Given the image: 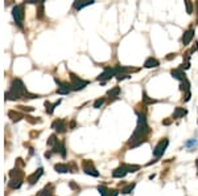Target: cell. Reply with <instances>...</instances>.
<instances>
[{
  "mask_svg": "<svg viewBox=\"0 0 198 196\" xmlns=\"http://www.w3.org/2000/svg\"><path fill=\"white\" fill-rule=\"evenodd\" d=\"M136 114H138V126H136L134 134L131 135L130 138V142H128V146L130 147H138L145 142L147 139V135L149 133V126L147 123V118H145V114L140 113V111H136Z\"/></svg>",
  "mask_w": 198,
  "mask_h": 196,
  "instance_id": "cell-1",
  "label": "cell"
},
{
  "mask_svg": "<svg viewBox=\"0 0 198 196\" xmlns=\"http://www.w3.org/2000/svg\"><path fill=\"white\" fill-rule=\"evenodd\" d=\"M25 93H26V86L24 85V82L21 81L20 78H16L12 81L11 89L6 93V101H8V100L16 101V100H19L20 97L25 96Z\"/></svg>",
  "mask_w": 198,
  "mask_h": 196,
  "instance_id": "cell-2",
  "label": "cell"
},
{
  "mask_svg": "<svg viewBox=\"0 0 198 196\" xmlns=\"http://www.w3.org/2000/svg\"><path fill=\"white\" fill-rule=\"evenodd\" d=\"M70 78H72V89L74 92H78V90H82L83 88H86L87 85L90 84V81L87 80H82L79 78L77 74L74 73H70Z\"/></svg>",
  "mask_w": 198,
  "mask_h": 196,
  "instance_id": "cell-3",
  "label": "cell"
},
{
  "mask_svg": "<svg viewBox=\"0 0 198 196\" xmlns=\"http://www.w3.org/2000/svg\"><path fill=\"white\" fill-rule=\"evenodd\" d=\"M12 16L15 19L16 24L19 27H23V19H24V4H19L12 8Z\"/></svg>",
  "mask_w": 198,
  "mask_h": 196,
  "instance_id": "cell-4",
  "label": "cell"
},
{
  "mask_svg": "<svg viewBox=\"0 0 198 196\" xmlns=\"http://www.w3.org/2000/svg\"><path fill=\"white\" fill-rule=\"evenodd\" d=\"M168 145H169V139H168V138H164V139H161L156 145L155 149H153V157L157 158V159L161 158L162 155H164V153H165V150H166V147H168Z\"/></svg>",
  "mask_w": 198,
  "mask_h": 196,
  "instance_id": "cell-5",
  "label": "cell"
},
{
  "mask_svg": "<svg viewBox=\"0 0 198 196\" xmlns=\"http://www.w3.org/2000/svg\"><path fill=\"white\" fill-rule=\"evenodd\" d=\"M82 167H83V171H85L87 175H91V176H95V178L99 176V172L96 171V168L94 167V163H92L91 160H83Z\"/></svg>",
  "mask_w": 198,
  "mask_h": 196,
  "instance_id": "cell-6",
  "label": "cell"
},
{
  "mask_svg": "<svg viewBox=\"0 0 198 196\" xmlns=\"http://www.w3.org/2000/svg\"><path fill=\"white\" fill-rule=\"evenodd\" d=\"M114 76H116V72H115V68H106L104 72L98 76V81L100 84H106V81H108V80H111Z\"/></svg>",
  "mask_w": 198,
  "mask_h": 196,
  "instance_id": "cell-7",
  "label": "cell"
},
{
  "mask_svg": "<svg viewBox=\"0 0 198 196\" xmlns=\"http://www.w3.org/2000/svg\"><path fill=\"white\" fill-rule=\"evenodd\" d=\"M54 81L57 82V85H58V89H57V93L58 94H62V96H65V94H69L70 92L73 90L72 89V84H68V82H61V81H58V80H54Z\"/></svg>",
  "mask_w": 198,
  "mask_h": 196,
  "instance_id": "cell-8",
  "label": "cell"
},
{
  "mask_svg": "<svg viewBox=\"0 0 198 196\" xmlns=\"http://www.w3.org/2000/svg\"><path fill=\"white\" fill-rule=\"evenodd\" d=\"M52 129H54V130L58 133H65L68 130V126H66V122L64 119H56V121L52 123Z\"/></svg>",
  "mask_w": 198,
  "mask_h": 196,
  "instance_id": "cell-9",
  "label": "cell"
},
{
  "mask_svg": "<svg viewBox=\"0 0 198 196\" xmlns=\"http://www.w3.org/2000/svg\"><path fill=\"white\" fill-rule=\"evenodd\" d=\"M42 174H44V168L40 167L38 170H36V171L32 174V175H29L28 178H26V180H28L29 184H34V183H37V180L42 176Z\"/></svg>",
  "mask_w": 198,
  "mask_h": 196,
  "instance_id": "cell-10",
  "label": "cell"
},
{
  "mask_svg": "<svg viewBox=\"0 0 198 196\" xmlns=\"http://www.w3.org/2000/svg\"><path fill=\"white\" fill-rule=\"evenodd\" d=\"M193 37H194V29L190 28V29L185 31V33H184V36H182V44H184L185 47L189 45V44H190V41L193 40Z\"/></svg>",
  "mask_w": 198,
  "mask_h": 196,
  "instance_id": "cell-11",
  "label": "cell"
},
{
  "mask_svg": "<svg viewBox=\"0 0 198 196\" xmlns=\"http://www.w3.org/2000/svg\"><path fill=\"white\" fill-rule=\"evenodd\" d=\"M170 74H172V77L173 78H176V80H178V81H185L186 80V76H185V72L184 70H181V69H173L170 72Z\"/></svg>",
  "mask_w": 198,
  "mask_h": 196,
  "instance_id": "cell-12",
  "label": "cell"
},
{
  "mask_svg": "<svg viewBox=\"0 0 198 196\" xmlns=\"http://www.w3.org/2000/svg\"><path fill=\"white\" fill-rule=\"evenodd\" d=\"M91 4H94V2H92V0H83V2H74V4H73V8H74V10H77V11H81L82 8L89 7V6H91Z\"/></svg>",
  "mask_w": 198,
  "mask_h": 196,
  "instance_id": "cell-13",
  "label": "cell"
},
{
  "mask_svg": "<svg viewBox=\"0 0 198 196\" xmlns=\"http://www.w3.org/2000/svg\"><path fill=\"white\" fill-rule=\"evenodd\" d=\"M158 66H160V62H158V60L153 59V57H149V59H147L145 62H144V68H147V69L158 68Z\"/></svg>",
  "mask_w": 198,
  "mask_h": 196,
  "instance_id": "cell-14",
  "label": "cell"
},
{
  "mask_svg": "<svg viewBox=\"0 0 198 196\" xmlns=\"http://www.w3.org/2000/svg\"><path fill=\"white\" fill-rule=\"evenodd\" d=\"M60 104H61V100H58L57 102H54V104H50L49 101H45V104H44V105H45V111H46V113L49 114V115H52L53 111H54V109H56Z\"/></svg>",
  "mask_w": 198,
  "mask_h": 196,
  "instance_id": "cell-15",
  "label": "cell"
},
{
  "mask_svg": "<svg viewBox=\"0 0 198 196\" xmlns=\"http://www.w3.org/2000/svg\"><path fill=\"white\" fill-rule=\"evenodd\" d=\"M8 117L12 119V122H19L24 118V114L19 113V111H15V110H10L8 111Z\"/></svg>",
  "mask_w": 198,
  "mask_h": 196,
  "instance_id": "cell-16",
  "label": "cell"
},
{
  "mask_svg": "<svg viewBox=\"0 0 198 196\" xmlns=\"http://www.w3.org/2000/svg\"><path fill=\"white\" fill-rule=\"evenodd\" d=\"M53 188H54V187H53V184H50V183L46 184V186L44 187V188L38 192L37 196H53Z\"/></svg>",
  "mask_w": 198,
  "mask_h": 196,
  "instance_id": "cell-17",
  "label": "cell"
},
{
  "mask_svg": "<svg viewBox=\"0 0 198 196\" xmlns=\"http://www.w3.org/2000/svg\"><path fill=\"white\" fill-rule=\"evenodd\" d=\"M127 174H128V171H127L126 168L120 164V166H119L116 170H114V172H112V178H124Z\"/></svg>",
  "mask_w": 198,
  "mask_h": 196,
  "instance_id": "cell-18",
  "label": "cell"
},
{
  "mask_svg": "<svg viewBox=\"0 0 198 196\" xmlns=\"http://www.w3.org/2000/svg\"><path fill=\"white\" fill-rule=\"evenodd\" d=\"M188 114V110L184 108H176L173 111V119H180Z\"/></svg>",
  "mask_w": 198,
  "mask_h": 196,
  "instance_id": "cell-19",
  "label": "cell"
},
{
  "mask_svg": "<svg viewBox=\"0 0 198 196\" xmlns=\"http://www.w3.org/2000/svg\"><path fill=\"white\" fill-rule=\"evenodd\" d=\"M10 176H11V179H23L24 172L16 167V168H13V170L10 171Z\"/></svg>",
  "mask_w": 198,
  "mask_h": 196,
  "instance_id": "cell-20",
  "label": "cell"
},
{
  "mask_svg": "<svg viewBox=\"0 0 198 196\" xmlns=\"http://www.w3.org/2000/svg\"><path fill=\"white\" fill-rule=\"evenodd\" d=\"M54 170L60 174H66V172H70V168H69V164H65V163H58L54 166Z\"/></svg>",
  "mask_w": 198,
  "mask_h": 196,
  "instance_id": "cell-21",
  "label": "cell"
},
{
  "mask_svg": "<svg viewBox=\"0 0 198 196\" xmlns=\"http://www.w3.org/2000/svg\"><path fill=\"white\" fill-rule=\"evenodd\" d=\"M21 184H23V179H11L10 182H8V187L12 188V190L20 188Z\"/></svg>",
  "mask_w": 198,
  "mask_h": 196,
  "instance_id": "cell-22",
  "label": "cell"
},
{
  "mask_svg": "<svg viewBox=\"0 0 198 196\" xmlns=\"http://www.w3.org/2000/svg\"><path fill=\"white\" fill-rule=\"evenodd\" d=\"M122 166L126 168L128 172H136L140 170V166H138V164H127V163H122Z\"/></svg>",
  "mask_w": 198,
  "mask_h": 196,
  "instance_id": "cell-23",
  "label": "cell"
},
{
  "mask_svg": "<svg viewBox=\"0 0 198 196\" xmlns=\"http://www.w3.org/2000/svg\"><path fill=\"white\" fill-rule=\"evenodd\" d=\"M120 90H122V89L119 88V86H115V88H112L111 90L107 92V96L108 97H112V98H118V96L120 94Z\"/></svg>",
  "mask_w": 198,
  "mask_h": 196,
  "instance_id": "cell-24",
  "label": "cell"
},
{
  "mask_svg": "<svg viewBox=\"0 0 198 196\" xmlns=\"http://www.w3.org/2000/svg\"><path fill=\"white\" fill-rule=\"evenodd\" d=\"M180 90H181V92H185V93L190 92V82H189L188 78L185 80V81L181 82V85H180Z\"/></svg>",
  "mask_w": 198,
  "mask_h": 196,
  "instance_id": "cell-25",
  "label": "cell"
},
{
  "mask_svg": "<svg viewBox=\"0 0 198 196\" xmlns=\"http://www.w3.org/2000/svg\"><path fill=\"white\" fill-rule=\"evenodd\" d=\"M135 187H136V183H131V184H128V186H126L124 188H122V194H123V195H128V194H131L132 191H134Z\"/></svg>",
  "mask_w": 198,
  "mask_h": 196,
  "instance_id": "cell-26",
  "label": "cell"
},
{
  "mask_svg": "<svg viewBox=\"0 0 198 196\" xmlns=\"http://www.w3.org/2000/svg\"><path fill=\"white\" fill-rule=\"evenodd\" d=\"M46 143H48V146H49V147H54L57 143H58V139H57V135L56 134H53V135H50L49 137V139H48V142H46Z\"/></svg>",
  "mask_w": 198,
  "mask_h": 196,
  "instance_id": "cell-27",
  "label": "cell"
},
{
  "mask_svg": "<svg viewBox=\"0 0 198 196\" xmlns=\"http://www.w3.org/2000/svg\"><path fill=\"white\" fill-rule=\"evenodd\" d=\"M143 102L145 105H151V104H156V100H153V98H149L148 96H147V93L145 92H143Z\"/></svg>",
  "mask_w": 198,
  "mask_h": 196,
  "instance_id": "cell-28",
  "label": "cell"
},
{
  "mask_svg": "<svg viewBox=\"0 0 198 196\" xmlns=\"http://www.w3.org/2000/svg\"><path fill=\"white\" fill-rule=\"evenodd\" d=\"M44 17V2L37 6V19H42Z\"/></svg>",
  "mask_w": 198,
  "mask_h": 196,
  "instance_id": "cell-29",
  "label": "cell"
},
{
  "mask_svg": "<svg viewBox=\"0 0 198 196\" xmlns=\"http://www.w3.org/2000/svg\"><path fill=\"white\" fill-rule=\"evenodd\" d=\"M104 102H106V98H104V97L98 98V100H96V101L94 102V108H95V109H99L100 106H102V105L104 104Z\"/></svg>",
  "mask_w": 198,
  "mask_h": 196,
  "instance_id": "cell-30",
  "label": "cell"
},
{
  "mask_svg": "<svg viewBox=\"0 0 198 196\" xmlns=\"http://www.w3.org/2000/svg\"><path fill=\"white\" fill-rule=\"evenodd\" d=\"M26 121H28L29 123H40V122H42V119L41 118H33V117H29V115H26Z\"/></svg>",
  "mask_w": 198,
  "mask_h": 196,
  "instance_id": "cell-31",
  "label": "cell"
},
{
  "mask_svg": "<svg viewBox=\"0 0 198 196\" xmlns=\"http://www.w3.org/2000/svg\"><path fill=\"white\" fill-rule=\"evenodd\" d=\"M98 191L100 192V195H102V196H107L108 192H110V190H107L104 186H99V187H98Z\"/></svg>",
  "mask_w": 198,
  "mask_h": 196,
  "instance_id": "cell-32",
  "label": "cell"
},
{
  "mask_svg": "<svg viewBox=\"0 0 198 196\" xmlns=\"http://www.w3.org/2000/svg\"><path fill=\"white\" fill-rule=\"evenodd\" d=\"M185 7H186V11H188L189 15H192V13H193V4H192V2L186 0V2H185Z\"/></svg>",
  "mask_w": 198,
  "mask_h": 196,
  "instance_id": "cell-33",
  "label": "cell"
},
{
  "mask_svg": "<svg viewBox=\"0 0 198 196\" xmlns=\"http://www.w3.org/2000/svg\"><path fill=\"white\" fill-rule=\"evenodd\" d=\"M130 77H131V76L127 74V73H120V74L116 76V80H118V81H122V80H126V78H130Z\"/></svg>",
  "mask_w": 198,
  "mask_h": 196,
  "instance_id": "cell-34",
  "label": "cell"
},
{
  "mask_svg": "<svg viewBox=\"0 0 198 196\" xmlns=\"http://www.w3.org/2000/svg\"><path fill=\"white\" fill-rule=\"evenodd\" d=\"M24 98H29V100H36V98H40V96H38V94H30V93L26 92L25 96H24Z\"/></svg>",
  "mask_w": 198,
  "mask_h": 196,
  "instance_id": "cell-35",
  "label": "cell"
},
{
  "mask_svg": "<svg viewBox=\"0 0 198 196\" xmlns=\"http://www.w3.org/2000/svg\"><path fill=\"white\" fill-rule=\"evenodd\" d=\"M69 168H70V172H77V164L74 162L69 163Z\"/></svg>",
  "mask_w": 198,
  "mask_h": 196,
  "instance_id": "cell-36",
  "label": "cell"
},
{
  "mask_svg": "<svg viewBox=\"0 0 198 196\" xmlns=\"http://www.w3.org/2000/svg\"><path fill=\"white\" fill-rule=\"evenodd\" d=\"M69 186H70V188H73V190H76V191H79L81 190V187L79 186H77L74 182H69Z\"/></svg>",
  "mask_w": 198,
  "mask_h": 196,
  "instance_id": "cell-37",
  "label": "cell"
},
{
  "mask_svg": "<svg viewBox=\"0 0 198 196\" xmlns=\"http://www.w3.org/2000/svg\"><path fill=\"white\" fill-rule=\"evenodd\" d=\"M185 146L186 147H190V146H197V139H193V141H189L185 143Z\"/></svg>",
  "mask_w": 198,
  "mask_h": 196,
  "instance_id": "cell-38",
  "label": "cell"
},
{
  "mask_svg": "<svg viewBox=\"0 0 198 196\" xmlns=\"http://www.w3.org/2000/svg\"><path fill=\"white\" fill-rule=\"evenodd\" d=\"M190 97H192V93H190V92H188V93H185V97H184V101H185V102H188L189 100H190Z\"/></svg>",
  "mask_w": 198,
  "mask_h": 196,
  "instance_id": "cell-39",
  "label": "cell"
},
{
  "mask_svg": "<svg viewBox=\"0 0 198 196\" xmlns=\"http://www.w3.org/2000/svg\"><path fill=\"white\" fill-rule=\"evenodd\" d=\"M20 110H24V111H33L34 108H25V106H19Z\"/></svg>",
  "mask_w": 198,
  "mask_h": 196,
  "instance_id": "cell-40",
  "label": "cell"
},
{
  "mask_svg": "<svg viewBox=\"0 0 198 196\" xmlns=\"http://www.w3.org/2000/svg\"><path fill=\"white\" fill-rule=\"evenodd\" d=\"M176 53H169V56H166V60L168 61H170V60H173V59H176Z\"/></svg>",
  "mask_w": 198,
  "mask_h": 196,
  "instance_id": "cell-41",
  "label": "cell"
},
{
  "mask_svg": "<svg viewBox=\"0 0 198 196\" xmlns=\"http://www.w3.org/2000/svg\"><path fill=\"white\" fill-rule=\"evenodd\" d=\"M76 126H77V122L72 121V122H70V125H69V129H72V130H73V129H76Z\"/></svg>",
  "mask_w": 198,
  "mask_h": 196,
  "instance_id": "cell-42",
  "label": "cell"
},
{
  "mask_svg": "<svg viewBox=\"0 0 198 196\" xmlns=\"http://www.w3.org/2000/svg\"><path fill=\"white\" fill-rule=\"evenodd\" d=\"M118 195H119V192H118V191H110L107 196H118Z\"/></svg>",
  "mask_w": 198,
  "mask_h": 196,
  "instance_id": "cell-43",
  "label": "cell"
},
{
  "mask_svg": "<svg viewBox=\"0 0 198 196\" xmlns=\"http://www.w3.org/2000/svg\"><path fill=\"white\" fill-rule=\"evenodd\" d=\"M170 123H172V119H164L162 121V125H165V126H169Z\"/></svg>",
  "mask_w": 198,
  "mask_h": 196,
  "instance_id": "cell-44",
  "label": "cell"
},
{
  "mask_svg": "<svg viewBox=\"0 0 198 196\" xmlns=\"http://www.w3.org/2000/svg\"><path fill=\"white\" fill-rule=\"evenodd\" d=\"M52 154H53L52 151H46V153H45V158H46V159H49V158L52 157Z\"/></svg>",
  "mask_w": 198,
  "mask_h": 196,
  "instance_id": "cell-45",
  "label": "cell"
},
{
  "mask_svg": "<svg viewBox=\"0 0 198 196\" xmlns=\"http://www.w3.org/2000/svg\"><path fill=\"white\" fill-rule=\"evenodd\" d=\"M16 163H17V164H20V166H24V162H23V159H21V158L17 159V160H16Z\"/></svg>",
  "mask_w": 198,
  "mask_h": 196,
  "instance_id": "cell-46",
  "label": "cell"
},
{
  "mask_svg": "<svg viewBox=\"0 0 198 196\" xmlns=\"http://www.w3.org/2000/svg\"><path fill=\"white\" fill-rule=\"evenodd\" d=\"M196 166H197V170H198V159L196 160Z\"/></svg>",
  "mask_w": 198,
  "mask_h": 196,
  "instance_id": "cell-47",
  "label": "cell"
}]
</instances>
